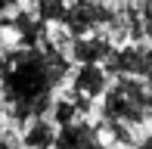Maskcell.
Segmentation results:
<instances>
[{
	"label": "cell",
	"mask_w": 152,
	"mask_h": 149,
	"mask_svg": "<svg viewBox=\"0 0 152 149\" xmlns=\"http://www.w3.org/2000/svg\"><path fill=\"white\" fill-rule=\"evenodd\" d=\"M37 19L40 22H59V25H65V19H68V3L65 0H37Z\"/></svg>",
	"instance_id": "10"
},
{
	"label": "cell",
	"mask_w": 152,
	"mask_h": 149,
	"mask_svg": "<svg viewBox=\"0 0 152 149\" xmlns=\"http://www.w3.org/2000/svg\"><path fill=\"white\" fill-rule=\"evenodd\" d=\"M3 112H6V99H3V90H0V118H3Z\"/></svg>",
	"instance_id": "16"
},
{
	"label": "cell",
	"mask_w": 152,
	"mask_h": 149,
	"mask_svg": "<svg viewBox=\"0 0 152 149\" xmlns=\"http://www.w3.org/2000/svg\"><path fill=\"white\" fill-rule=\"evenodd\" d=\"M16 6H19V0H0V16L10 12V9H16Z\"/></svg>",
	"instance_id": "14"
},
{
	"label": "cell",
	"mask_w": 152,
	"mask_h": 149,
	"mask_svg": "<svg viewBox=\"0 0 152 149\" xmlns=\"http://www.w3.org/2000/svg\"><path fill=\"white\" fill-rule=\"evenodd\" d=\"M109 87H112V81H109L106 65H78V72L72 78V93L90 99V103L93 99H102Z\"/></svg>",
	"instance_id": "6"
},
{
	"label": "cell",
	"mask_w": 152,
	"mask_h": 149,
	"mask_svg": "<svg viewBox=\"0 0 152 149\" xmlns=\"http://www.w3.org/2000/svg\"><path fill=\"white\" fill-rule=\"evenodd\" d=\"M149 109H152V87H149Z\"/></svg>",
	"instance_id": "17"
},
{
	"label": "cell",
	"mask_w": 152,
	"mask_h": 149,
	"mask_svg": "<svg viewBox=\"0 0 152 149\" xmlns=\"http://www.w3.org/2000/svg\"><path fill=\"white\" fill-rule=\"evenodd\" d=\"M106 72L115 78H140L152 81V44H124L115 47V53L109 56Z\"/></svg>",
	"instance_id": "4"
},
{
	"label": "cell",
	"mask_w": 152,
	"mask_h": 149,
	"mask_svg": "<svg viewBox=\"0 0 152 149\" xmlns=\"http://www.w3.org/2000/svg\"><path fill=\"white\" fill-rule=\"evenodd\" d=\"M140 22H143V37L152 44V0H140Z\"/></svg>",
	"instance_id": "12"
},
{
	"label": "cell",
	"mask_w": 152,
	"mask_h": 149,
	"mask_svg": "<svg viewBox=\"0 0 152 149\" xmlns=\"http://www.w3.org/2000/svg\"><path fill=\"white\" fill-rule=\"evenodd\" d=\"M149 84L140 78H115L102 96V121H121L140 127L149 121Z\"/></svg>",
	"instance_id": "2"
},
{
	"label": "cell",
	"mask_w": 152,
	"mask_h": 149,
	"mask_svg": "<svg viewBox=\"0 0 152 149\" xmlns=\"http://www.w3.org/2000/svg\"><path fill=\"white\" fill-rule=\"evenodd\" d=\"M50 118L56 121L59 127H68V124H75V121L81 118V106L75 103L72 93H65V96H56V99H53V106H50Z\"/></svg>",
	"instance_id": "9"
},
{
	"label": "cell",
	"mask_w": 152,
	"mask_h": 149,
	"mask_svg": "<svg viewBox=\"0 0 152 149\" xmlns=\"http://www.w3.org/2000/svg\"><path fill=\"white\" fill-rule=\"evenodd\" d=\"M112 53H115V40L109 34H84L75 37L72 44V59L78 65H106Z\"/></svg>",
	"instance_id": "5"
},
{
	"label": "cell",
	"mask_w": 152,
	"mask_h": 149,
	"mask_svg": "<svg viewBox=\"0 0 152 149\" xmlns=\"http://www.w3.org/2000/svg\"><path fill=\"white\" fill-rule=\"evenodd\" d=\"M68 34L84 37V34H102V31H121V9L112 6L109 0H72L65 19Z\"/></svg>",
	"instance_id": "3"
},
{
	"label": "cell",
	"mask_w": 152,
	"mask_h": 149,
	"mask_svg": "<svg viewBox=\"0 0 152 149\" xmlns=\"http://www.w3.org/2000/svg\"><path fill=\"white\" fill-rule=\"evenodd\" d=\"M134 149H152V134H146V137H140L134 143Z\"/></svg>",
	"instance_id": "13"
},
{
	"label": "cell",
	"mask_w": 152,
	"mask_h": 149,
	"mask_svg": "<svg viewBox=\"0 0 152 149\" xmlns=\"http://www.w3.org/2000/svg\"><path fill=\"white\" fill-rule=\"evenodd\" d=\"M68 74V59L53 47H22L0 56V90L12 121L28 124L50 115L59 84Z\"/></svg>",
	"instance_id": "1"
},
{
	"label": "cell",
	"mask_w": 152,
	"mask_h": 149,
	"mask_svg": "<svg viewBox=\"0 0 152 149\" xmlns=\"http://www.w3.org/2000/svg\"><path fill=\"white\" fill-rule=\"evenodd\" d=\"M53 149H106V143L99 137V127L87 121H75L68 127H59V140Z\"/></svg>",
	"instance_id": "7"
},
{
	"label": "cell",
	"mask_w": 152,
	"mask_h": 149,
	"mask_svg": "<svg viewBox=\"0 0 152 149\" xmlns=\"http://www.w3.org/2000/svg\"><path fill=\"white\" fill-rule=\"evenodd\" d=\"M102 127H106L109 137H112L115 143H121V146H134L137 143V140H134V127L121 124V121H102Z\"/></svg>",
	"instance_id": "11"
},
{
	"label": "cell",
	"mask_w": 152,
	"mask_h": 149,
	"mask_svg": "<svg viewBox=\"0 0 152 149\" xmlns=\"http://www.w3.org/2000/svg\"><path fill=\"white\" fill-rule=\"evenodd\" d=\"M124 3H137V0H124Z\"/></svg>",
	"instance_id": "18"
},
{
	"label": "cell",
	"mask_w": 152,
	"mask_h": 149,
	"mask_svg": "<svg viewBox=\"0 0 152 149\" xmlns=\"http://www.w3.org/2000/svg\"><path fill=\"white\" fill-rule=\"evenodd\" d=\"M0 149H16V146H12L10 140H6V137H0Z\"/></svg>",
	"instance_id": "15"
},
{
	"label": "cell",
	"mask_w": 152,
	"mask_h": 149,
	"mask_svg": "<svg viewBox=\"0 0 152 149\" xmlns=\"http://www.w3.org/2000/svg\"><path fill=\"white\" fill-rule=\"evenodd\" d=\"M59 140V124L50 118V115H40V118H31L22 131V146L25 149H53Z\"/></svg>",
	"instance_id": "8"
}]
</instances>
